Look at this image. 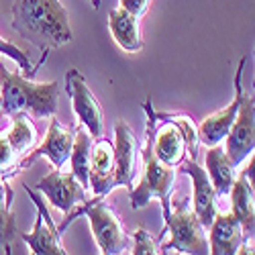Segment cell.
Returning a JSON list of instances; mask_svg holds the SVG:
<instances>
[{"instance_id": "6da1fadb", "label": "cell", "mask_w": 255, "mask_h": 255, "mask_svg": "<svg viewBox=\"0 0 255 255\" xmlns=\"http://www.w3.org/2000/svg\"><path fill=\"white\" fill-rule=\"evenodd\" d=\"M12 29L45 51L72 41L70 14L61 0H14Z\"/></svg>"}, {"instance_id": "7a4b0ae2", "label": "cell", "mask_w": 255, "mask_h": 255, "mask_svg": "<svg viewBox=\"0 0 255 255\" xmlns=\"http://www.w3.org/2000/svg\"><path fill=\"white\" fill-rule=\"evenodd\" d=\"M143 109L147 115L145 145L141 149L143 176H141L137 188H131V208H135V210L145 208L153 198H157L161 202V208H163V219H167L169 204H172L174 184H176V167L165 165L153 153V137H155L157 119H155V111L151 106V100H145Z\"/></svg>"}, {"instance_id": "3957f363", "label": "cell", "mask_w": 255, "mask_h": 255, "mask_svg": "<svg viewBox=\"0 0 255 255\" xmlns=\"http://www.w3.org/2000/svg\"><path fill=\"white\" fill-rule=\"evenodd\" d=\"M59 88L55 82H31L25 76L12 74L0 61V106L6 115L25 111L41 119H51L57 113Z\"/></svg>"}, {"instance_id": "277c9868", "label": "cell", "mask_w": 255, "mask_h": 255, "mask_svg": "<svg viewBox=\"0 0 255 255\" xmlns=\"http://www.w3.org/2000/svg\"><path fill=\"white\" fill-rule=\"evenodd\" d=\"M161 235L169 231V241L161 245L159 253H190V255H204L208 253V237L206 229L198 221L196 212L192 210L190 200H172L169 204V215L163 219Z\"/></svg>"}, {"instance_id": "5b68a950", "label": "cell", "mask_w": 255, "mask_h": 255, "mask_svg": "<svg viewBox=\"0 0 255 255\" xmlns=\"http://www.w3.org/2000/svg\"><path fill=\"white\" fill-rule=\"evenodd\" d=\"M80 215H86L92 227V235L94 241L100 249V253L104 255H117V253H131V235L125 231L119 215L113 210V206H109L106 202H102L100 198L82 204L80 208L72 210L66 223L59 227V231H63L70 221H74Z\"/></svg>"}, {"instance_id": "8992f818", "label": "cell", "mask_w": 255, "mask_h": 255, "mask_svg": "<svg viewBox=\"0 0 255 255\" xmlns=\"http://www.w3.org/2000/svg\"><path fill=\"white\" fill-rule=\"evenodd\" d=\"M66 90L72 98V106L80 125L92 135V139L104 137V113L96 96L92 94L86 78L78 70H70L66 74Z\"/></svg>"}, {"instance_id": "52a82bcc", "label": "cell", "mask_w": 255, "mask_h": 255, "mask_svg": "<svg viewBox=\"0 0 255 255\" xmlns=\"http://www.w3.org/2000/svg\"><path fill=\"white\" fill-rule=\"evenodd\" d=\"M225 141H227L225 153L229 155L233 167H239L253 153L255 149V98L253 94L241 96L237 117L233 121Z\"/></svg>"}, {"instance_id": "ba28073f", "label": "cell", "mask_w": 255, "mask_h": 255, "mask_svg": "<svg viewBox=\"0 0 255 255\" xmlns=\"http://www.w3.org/2000/svg\"><path fill=\"white\" fill-rule=\"evenodd\" d=\"M74 137H76V127L68 129L66 125H61L59 121H55V117H51L49 129L45 133L43 143L37 145L35 149H31L25 157L18 159L16 174L23 167L33 165L39 157H47L55 169H61L63 165L70 161V153H72V147H74Z\"/></svg>"}, {"instance_id": "9c48e42d", "label": "cell", "mask_w": 255, "mask_h": 255, "mask_svg": "<svg viewBox=\"0 0 255 255\" xmlns=\"http://www.w3.org/2000/svg\"><path fill=\"white\" fill-rule=\"evenodd\" d=\"M35 188H37V192L47 196L51 206H55L61 212H66V215H70L78 204L88 202L86 188L78 182V178L72 172L53 169L51 174L41 178Z\"/></svg>"}, {"instance_id": "30bf717a", "label": "cell", "mask_w": 255, "mask_h": 255, "mask_svg": "<svg viewBox=\"0 0 255 255\" xmlns=\"http://www.w3.org/2000/svg\"><path fill=\"white\" fill-rule=\"evenodd\" d=\"M27 190V194L31 196L33 204L37 206V221H35V227L31 233H23V241L29 245L31 253L35 255H66V247L61 243V237H59V229L55 227L53 219L49 217V210L45 206V202L39 198V194L35 190H31L29 186H23Z\"/></svg>"}, {"instance_id": "8fae6325", "label": "cell", "mask_w": 255, "mask_h": 255, "mask_svg": "<svg viewBox=\"0 0 255 255\" xmlns=\"http://www.w3.org/2000/svg\"><path fill=\"white\" fill-rule=\"evenodd\" d=\"M92 153H90V167H88V186L96 198L109 196L117 188L115 180V145L106 137L94 139Z\"/></svg>"}, {"instance_id": "7c38bea8", "label": "cell", "mask_w": 255, "mask_h": 255, "mask_svg": "<svg viewBox=\"0 0 255 255\" xmlns=\"http://www.w3.org/2000/svg\"><path fill=\"white\" fill-rule=\"evenodd\" d=\"M182 165V172L188 174L190 178H192V186H194V192H192V200H190V204H192V210L196 212V217L198 221L202 223L204 229L210 227L212 219H215L217 215V190L215 186H212L208 174H206V169H202L196 159H182L180 161Z\"/></svg>"}, {"instance_id": "4fadbf2b", "label": "cell", "mask_w": 255, "mask_h": 255, "mask_svg": "<svg viewBox=\"0 0 255 255\" xmlns=\"http://www.w3.org/2000/svg\"><path fill=\"white\" fill-rule=\"evenodd\" d=\"M245 57L239 59V68L235 72V98L233 102L227 106V109L210 115L202 121V125L198 127V139L202 145L206 147H212V145H219L225 141L229 129L233 121L237 117V111H239V104H241V96H243V84H241V78H243V68H245Z\"/></svg>"}, {"instance_id": "5bb4252c", "label": "cell", "mask_w": 255, "mask_h": 255, "mask_svg": "<svg viewBox=\"0 0 255 255\" xmlns=\"http://www.w3.org/2000/svg\"><path fill=\"white\" fill-rule=\"evenodd\" d=\"M249 159V157H247ZM231 212L241 225L243 239L251 243L253 233H255V210H253V153L245 169L237 180H233L231 186Z\"/></svg>"}, {"instance_id": "9a60e30c", "label": "cell", "mask_w": 255, "mask_h": 255, "mask_svg": "<svg viewBox=\"0 0 255 255\" xmlns=\"http://www.w3.org/2000/svg\"><path fill=\"white\" fill-rule=\"evenodd\" d=\"M115 180L117 188L125 186L131 188L135 178V153H137V139L133 129L125 121H117L115 125Z\"/></svg>"}, {"instance_id": "2e32d148", "label": "cell", "mask_w": 255, "mask_h": 255, "mask_svg": "<svg viewBox=\"0 0 255 255\" xmlns=\"http://www.w3.org/2000/svg\"><path fill=\"white\" fill-rule=\"evenodd\" d=\"M206 231H208L206 233L208 253L215 255H235L243 243H249L243 239L241 225L233 212H227V215H219L217 212Z\"/></svg>"}, {"instance_id": "e0dca14e", "label": "cell", "mask_w": 255, "mask_h": 255, "mask_svg": "<svg viewBox=\"0 0 255 255\" xmlns=\"http://www.w3.org/2000/svg\"><path fill=\"white\" fill-rule=\"evenodd\" d=\"M109 29L117 45L129 53H137L143 49V39L139 29V16L131 14L125 8H113L109 12Z\"/></svg>"}, {"instance_id": "ac0fdd59", "label": "cell", "mask_w": 255, "mask_h": 255, "mask_svg": "<svg viewBox=\"0 0 255 255\" xmlns=\"http://www.w3.org/2000/svg\"><path fill=\"white\" fill-rule=\"evenodd\" d=\"M161 123H163V127H161V129L155 133V137H153V153L165 165L178 167L180 161L186 157L184 137H182L180 129H178L174 123H169V121H161Z\"/></svg>"}, {"instance_id": "d6986e66", "label": "cell", "mask_w": 255, "mask_h": 255, "mask_svg": "<svg viewBox=\"0 0 255 255\" xmlns=\"http://www.w3.org/2000/svg\"><path fill=\"white\" fill-rule=\"evenodd\" d=\"M206 174L215 186L219 196H227L231 192L233 180H235V167H233L229 155L225 153V149L219 145L208 147L206 153Z\"/></svg>"}, {"instance_id": "ffe728a7", "label": "cell", "mask_w": 255, "mask_h": 255, "mask_svg": "<svg viewBox=\"0 0 255 255\" xmlns=\"http://www.w3.org/2000/svg\"><path fill=\"white\" fill-rule=\"evenodd\" d=\"M12 123H10V129L6 135V139L10 141L14 153L20 157H25L33 147H35V141H37V129L33 121L29 119V115L25 111H18V113H12Z\"/></svg>"}, {"instance_id": "44dd1931", "label": "cell", "mask_w": 255, "mask_h": 255, "mask_svg": "<svg viewBox=\"0 0 255 255\" xmlns=\"http://www.w3.org/2000/svg\"><path fill=\"white\" fill-rule=\"evenodd\" d=\"M92 135L84 129V127H76V137H74V147H72V174L78 178V182L88 188V167H90V153H92Z\"/></svg>"}, {"instance_id": "7402d4cb", "label": "cell", "mask_w": 255, "mask_h": 255, "mask_svg": "<svg viewBox=\"0 0 255 255\" xmlns=\"http://www.w3.org/2000/svg\"><path fill=\"white\" fill-rule=\"evenodd\" d=\"M12 196L14 192L6 178L0 176V253H10V241L16 237V223L10 210Z\"/></svg>"}, {"instance_id": "603a6c76", "label": "cell", "mask_w": 255, "mask_h": 255, "mask_svg": "<svg viewBox=\"0 0 255 255\" xmlns=\"http://www.w3.org/2000/svg\"><path fill=\"white\" fill-rule=\"evenodd\" d=\"M157 121H169L174 123L186 143V153L190 155V159H196L198 157V147H200V139H198V129L196 125L192 123V119L186 117V115H176V113H155Z\"/></svg>"}, {"instance_id": "cb8c5ba5", "label": "cell", "mask_w": 255, "mask_h": 255, "mask_svg": "<svg viewBox=\"0 0 255 255\" xmlns=\"http://www.w3.org/2000/svg\"><path fill=\"white\" fill-rule=\"evenodd\" d=\"M0 53H2V55H6V57H10L12 61H16V66H18L20 70H23L25 78L33 80V76H35V68L31 66V59H29V55H27L23 49H18L16 45L8 43L6 39H2V37H0Z\"/></svg>"}, {"instance_id": "d4e9b609", "label": "cell", "mask_w": 255, "mask_h": 255, "mask_svg": "<svg viewBox=\"0 0 255 255\" xmlns=\"http://www.w3.org/2000/svg\"><path fill=\"white\" fill-rule=\"evenodd\" d=\"M16 163L18 155L14 153L10 141L6 139V135H0V176L6 180L16 176Z\"/></svg>"}, {"instance_id": "484cf974", "label": "cell", "mask_w": 255, "mask_h": 255, "mask_svg": "<svg viewBox=\"0 0 255 255\" xmlns=\"http://www.w3.org/2000/svg\"><path fill=\"white\" fill-rule=\"evenodd\" d=\"M131 253L133 255H153V253H159V247L149 233L143 227H139L131 237Z\"/></svg>"}, {"instance_id": "4316f807", "label": "cell", "mask_w": 255, "mask_h": 255, "mask_svg": "<svg viewBox=\"0 0 255 255\" xmlns=\"http://www.w3.org/2000/svg\"><path fill=\"white\" fill-rule=\"evenodd\" d=\"M149 2L151 0H121V8L129 10L131 14L141 18L147 12V8H149Z\"/></svg>"}, {"instance_id": "83f0119b", "label": "cell", "mask_w": 255, "mask_h": 255, "mask_svg": "<svg viewBox=\"0 0 255 255\" xmlns=\"http://www.w3.org/2000/svg\"><path fill=\"white\" fill-rule=\"evenodd\" d=\"M92 2V8H100V0H90Z\"/></svg>"}]
</instances>
